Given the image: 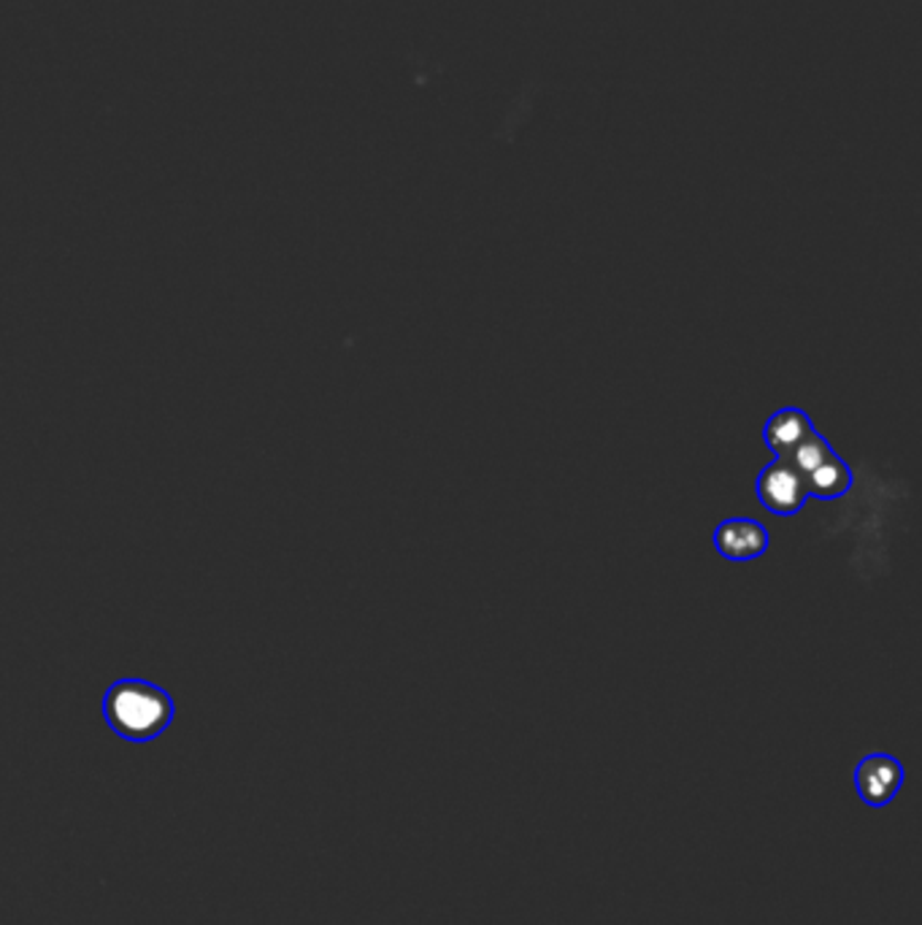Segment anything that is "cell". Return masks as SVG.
<instances>
[{
    "instance_id": "1",
    "label": "cell",
    "mask_w": 922,
    "mask_h": 925,
    "mask_svg": "<svg viewBox=\"0 0 922 925\" xmlns=\"http://www.w3.org/2000/svg\"><path fill=\"white\" fill-rule=\"evenodd\" d=\"M912 485L893 466L863 458L850 468L833 509L817 522V539L844 545L850 577L863 588L893 573L895 545L909 528Z\"/></svg>"
},
{
    "instance_id": "2",
    "label": "cell",
    "mask_w": 922,
    "mask_h": 925,
    "mask_svg": "<svg viewBox=\"0 0 922 925\" xmlns=\"http://www.w3.org/2000/svg\"><path fill=\"white\" fill-rule=\"evenodd\" d=\"M884 755L888 752H869L865 758H860L856 766V787L858 791H865L863 801L869 810H879L877 795H882V806L890 804V791H893V782L899 776V771L884 766Z\"/></svg>"
},
{
    "instance_id": "3",
    "label": "cell",
    "mask_w": 922,
    "mask_h": 925,
    "mask_svg": "<svg viewBox=\"0 0 922 925\" xmlns=\"http://www.w3.org/2000/svg\"><path fill=\"white\" fill-rule=\"evenodd\" d=\"M758 522H747V520H739V522H728V526H723V555L725 558H755V555H760V533H758Z\"/></svg>"
}]
</instances>
